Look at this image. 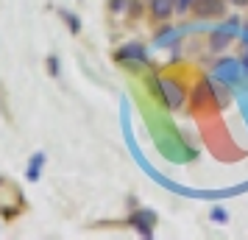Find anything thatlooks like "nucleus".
Here are the masks:
<instances>
[{"mask_svg": "<svg viewBox=\"0 0 248 240\" xmlns=\"http://www.w3.org/2000/svg\"><path fill=\"white\" fill-rule=\"evenodd\" d=\"M154 212H134L131 215V224H134L137 229H140V235H145V238H151L154 235Z\"/></svg>", "mask_w": 248, "mask_h": 240, "instance_id": "f257e3e1", "label": "nucleus"}, {"mask_svg": "<svg viewBox=\"0 0 248 240\" xmlns=\"http://www.w3.org/2000/svg\"><path fill=\"white\" fill-rule=\"evenodd\" d=\"M162 92H165V98H168V106H181L184 103V90H181L179 84H173V81H162Z\"/></svg>", "mask_w": 248, "mask_h": 240, "instance_id": "f03ea898", "label": "nucleus"}, {"mask_svg": "<svg viewBox=\"0 0 248 240\" xmlns=\"http://www.w3.org/2000/svg\"><path fill=\"white\" fill-rule=\"evenodd\" d=\"M192 9L201 14V17H212V14L223 12V3L220 0H192Z\"/></svg>", "mask_w": 248, "mask_h": 240, "instance_id": "7ed1b4c3", "label": "nucleus"}, {"mask_svg": "<svg viewBox=\"0 0 248 240\" xmlns=\"http://www.w3.org/2000/svg\"><path fill=\"white\" fill-rule=\"evenodd\" d=\"M173 12H176V0H154V3H151V14L159 17V20L170 17Z\"/></svg>", "mask_w": 248, "mask_h": 240, "instance_id": "20e7f679", "label": "nucleus"}, {"mask_svg": "<svg viewBox=\"0 0 248 240\" xmlns=\"http://www.w3.org/2000/svg\"><path fill=\"white\" fill-rule=\"evenodd\" d=\"M120 59H137V62H148L145 50L140 45H125L123 50H120Z\"/></svg>", "mask_w": 248, "mask_h": 240, "instance_id": "39448f33", "label": "nucleus"}, {"mask_svg": "<svg viewBox=\"0 0 248 240\" xmlns=\"http://www.w3.org/2000/svg\"><path fill=\"white\" fill-rule=\"evenodd\" d=\"M45 165V154H34V160H31V168H28V179L36 182L39 179V168Z\"/></svg>", "mask_w": 248, "mask_h": 240, "instance_id": "423d86ee", "label": "nucleus"}, {"mask_svg": "<svg viewBox=\"0 0 248 240\" xmlns=\"http://www.w3.org/2000/svg\"><path fill=\"white\" fill-rule=\"evenodd\" d=\"M229 39H232V34H220V31H215V34H212V45L215 48H223V45H229Z\"/></svg>", "mask_w": 248, "mask_h": 240, "instance_id": "0eeeda50", "label": "nucleus"}, {"mask_svg": "<svg viewBox=\"0 0 248 240\" xmlns=\"http://www.w3.org/2000/svg\"><path fill=\"white\" fill-rule=\"evenodd\" d=\"M62 17L70 23V28H73V34H78L81 31V23H78V17H73V14H67V12H62Z\"/></svg>", "mask_w": 248, "mask_h": 240, "instance_id": "6e6552de", "label": "nucleus"}, {"mask_svg": "<svg viewBox=\"0 0 248 240\" xmlns=\"http://www.w3.org/2000/svg\"><path fill=\"white\" fill-rule=\"evenodd\" d=\"M128 3H131V0H109V9H112V12H123Z\"/></svg>", "mask_w": 248, "mask_h": 240, "instance_id": "1a4fd4ad", "label": "nucleus"}, {"mask_svg": "<svg viewBox=\"0 0 248 240\" xmlns=\"http://www.w3.org/2000/svg\"><path fill=\"white\" fill-rule=\"evenodd\" d=\"M192 9V0H179V9L176 12H190Z\"/></svg>", "mask_w": 248, "mask_h": 240, "instance_id": "9d476101", "label": "nucleus"}, {"mask_svg": "<svg viewBox=\"0 0 248 240\" xmlns=\"http://www.w3.org/2000/svg\"><path fill=\"white\" fill-rule=\"evenodd\" d=\"M212 218H215V221H226V212H217V209H215Z\"/></svg>", "mask_w": 248, "mask_h": 240, "instance_id": "9b49d317", "label": "nucleus"}, {"mask_svg": "<svg viewBox=\"0 0 248 240\" xmlns=\"http://www.w3.org/2000/svg\"><path fill=\"white\" fill-rule=\"evenodd\" d=\"M232 3H234V6H246L248 0H232Z\"/></svg>", "mask_w": 248, "mask_h": 240, "instance_id": "f8f14e48", "label": "nucleus"}, {"mask_svg": "<svg viewBox=\"0 0 248 240\" xmlns=\"http://www.w3.org/2000/svg\"><path fill=\"white\" fill-rule=\"evenodd\" d=\"M243 64H246V67H248V53H246V56H243Z\"/></svg>", "mask_w": 248, "mask_h": 240, "instance_id": "ddd939ff", "label": "nucleus"}]
</instances>
